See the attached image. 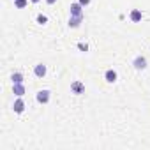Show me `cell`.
<instances>
[{"mask_svg": "<svg viewBox=\"0 0 150 150\" xmlns=\"http://www.w3.org/2000/svg\"><path fill=\"white\" fill-rule=\"evenodd\" d=\"M78 48H80V50H83V51H87V48H88V46H87V44H83V42H80V44H78Z\"/></svg>", "mask_w": 150, "mask_h": 150, "instance_id": "cell-15", "label": "cell"}, {"mask_svg": "<svg viewBox=\"0 0 150 150\" xmlns=\"http://www.w3.org/2000/svg\"><path fill=\"white\" fill-rule=\"evenodd\" d=\"M81 21H83V18L71 16V18H69V27H71V28H78V27L81 25Z\"/></svg>", "mask_w": 150, "mask_h": 150, "instance_id": "cell-9", "label": "cell"}, {"mask_svg": "<svg viewBox=\"0 0 150 150\" xmlns=\"http://www.w3.org/2000/svg\"><path fill=\"white\" fill-rule=\"evenodd\" d=\"M132 65H134V69H136V71H143V69L146 67V58H145V57H141V55H138V57L132 60Z\"/></svg>", "mask_w": 150, "mask_h": 150, "instance_id": "cell-4", "label": "cell"}, {"mask_svg": "<svg viewBox=\"0 0 150 150\" xmlns=\"http://www.w3.org/2000/svg\"><path fill=\"white\" fill-rule=\"evenodd\" d=\"M71 16H78V18H83V6L80 2H74L71 4Z\"/></svg>", "mask_w": 150, "mask_h": 150, "instance_id": "cell-1", "label": "cell"}, {"mask_svg": "<svg viewBox=\"0 0 150 150\" xmlns=\"http://www.w3.org/2000/svg\"><path fill=\"white\" fill-rule=\"evenodd\" d=\"M129 18H131V21H132V23L141 21V11H139V9H132V11H131V14H129Z\"/></svg>", "mask_w": 150, "mask_h": 150, "instance_id": "cell-10", "label": "cell"}, {"mask_svg": "<svg viewBox=\"0 0 150 150\" xmlns=\"http://www.w3.org/2000/svg\"><path fill=\"white\" fill-rule=\"evenodd\" d=\"M13 110H14V113H23L25 111V101L21 97H18L14 101V104H13Z\"/></svg>", "mask_w": 150, "mask_h": 150, "instance_id": "cell-5", "label": "cell"}, {"mask_svg": "<svg viewBox=\"0 0 150 150\" xmlns=\"http://www.w3.org/2000/svg\"><path fill=\"white\" fill-rule=\"evenodd\" d=\"M30 2H32V4H37V2H41V0H30Z\"/></svg>", "mask_w": 150, "mask_h": 150, "instance_id": "cell-17", "label": "cell"}, {"mask_svg": "<svg viewBox=\"0 0 150 150\" xmlns=\"http://www.w3.org/2000/svg\"><path fill=\"white\" fill-rule=\"evenodd\" d=\"M50 90H39L37 92V96H35V99H37V103L39 104H48L50 103Z\"/></svg>", "mask_w": 150, "mask_h": 150, "instance_id": "cell-3", "label": "cell"}, {"mask_svg": "<svg viewBox=\"0 0 150 150\" xmlns=\"http://www.w3.org/2000/svg\"><path fill=\"white\" fill-rule=\"evenodd\" d=\"M13 94L18 96V97H23V94H25V87H23V83H13Z\"/></svg>", "mask_w": 150, "mask_h": 150, "instance_id": "cell-8", "label": "cell"}, {"mask_svg": "<svg viewBox=\"0 0 150 150\" xmlns=\"http://www.w3.org/2000/svg\"><path fill=\"white\" fill-rule=\"evenodd\" d=\"M55 2H57V0H46V4H50V6H53Z\"/></svg>", "mask_w": 150, "mask_h": 150, "instance_id": "cell-16", "label": "cell"}, {"mask_svg": "<svg viewBox=\"0 0 150 150\" xmlns=\"http://www.w3.org/2000/svg\"><path fill=\"white\" fill-rule=\"evenodd\" d=\"M71 92L72 94H76V96H81V94H85V85L81 83V81H72L71 83Z\"/></svg>", "mask_w": 150, "mask_h": 150, "instance_id": "cell-2", "label": "cell"}, {"mask_svg": "<svg viewBox=\"0 0 150 150\" xmlns=\"http://www.w3.org/2000/svg\"><path fill=\"white\" fill-rule=\"evenodd\" d=\"M37 23H41V25H46V23H48V18H46L44 14H37Z\"/></svg>", "mask_w": 150, "mask_h": 150, "instance_id": "cell-13", "label": "cell"}, {"mask_svg": "<svg viewBox=\"0 0 150 150\" xmlns=\"http://www.w3.org/2000/svg\"><path fill=\"white\" fill-rule=\"evenodd\" d=\"M78 2H80V4H81L83 7H87V6L90 4V0H78Z\"/></svg>", "mask_w": 150, "mask_h": 150, "instance_id": "cell-14", "label": "cell"}, {"mask_svg": "<svg viewBox=\"0 0 150 150\" xmlns=\"http://www.w3.org/2000/svg\"><path fill=\"white\" fill-rule=\"evenodd\" d=\"M27 4H28V0H14V6H16L18 9H23V7H27Z\"/></svg>", "mask_w": 150, "mask_h": 150, "instance_id": "cell-12", "label": "cell"}, {"mask_svg": "<svg viewBox=\"0 0 150 150\" xmlns=\"http://www.w3.org/2000/svg\"><path fill=\"white\" fill-rule=\"evenodd\" d=\"M34 74L37 78H44L46 76V65L44 64H37L35 67H34Z\"/></svg>", "mask_w": 150, "mask_h": 150, "instance_id": "cell-7", "label": "cell"}, {"mask_svg": "<svg viewBox=\"0 0 150 150\" xmlns=\"http://www.w3.org/2000/svg\"><path fill=\"white\" fill-rule=\"evenodd\" d=\"M11 80H13V83H23V74L21 72H13Z\"/></svg>", "mask_w": 150, "mask_h": 150, "instance_id": "cell-11", "label": "cell"}, {"mask_svg": "<svg viewBox=\"0 0 150 150\" xmlns=\"http://www.w3.org/2000/svg\"><path fill=\"white\" fill-rule=\"evenodd\" d=\"M117 71H113V69H108L106 72H104V80L108 81V83H115L117 81Z\"/></svg>", "mask_w": 150, "mask_h": 150, "instance_id": "cell-6", "label": "cell"}]
</instances>
